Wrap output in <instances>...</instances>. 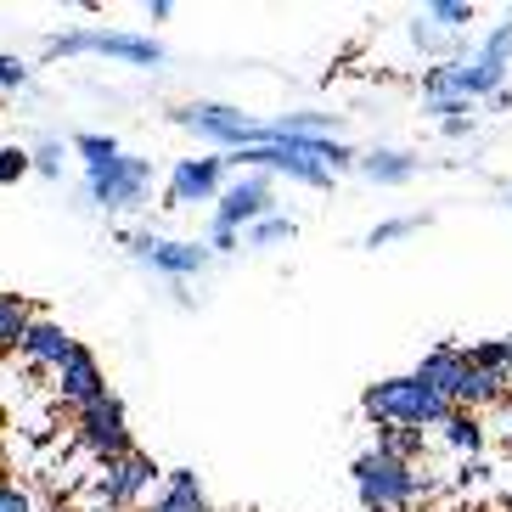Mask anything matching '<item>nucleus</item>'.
<instances>
[{
	"instance_id": "nucleus-12",
	"label": "nucleus",
	"mask_w": 512,
	"mask_h": 512,
	"mask_svg": "<svg viewBox=\"0 0 512 512\" xmlns=\"http://www.w3.org/2000/svg\"><path fill=\"white\" fill-rule=\"evenodd\" d=\"M51 377H57V400H62V406H74V411H85V406H96L102 394H113V389H107L102 361H96L85 344L68 349V361H62Z\"/></svg>"
},
{
	"instance_id": "nucleus-33",
	"label": "nucleus",
	"mask_w": 512,
	"mask_h": 512,
	"mask_svg": "<svg viewBox=\"0 0 512 512\" xmlns=\"http://www.w3.org/2000/svg\"><path fill=\"white\" fill-rule=\"evenodd\" d=\"M507 507H512V490H507Z\"/></svg>"
},
{
	"instance_id": "nucleus-4",
	"label": "nucleus",
	"mask_w": 512,
	"mask_h": 512,
	"mask_svg": "<svg viewBox=\"0 0 512 512\" xmlns=\"http://www.w3.org/2000/svg\"><path fill=\"white\" fill-rule=\"evenodd\" d=\"M175 124H181V130H192L197 141L220 147V158L265 141V119L242 113V107H226V102H186V107H175Z\"/></svg>"
},
{
	"instance_id": "nucleus-16",
	"label": "nucleus",
	"mask_w": 512,
	"mask_h": 512,
	"mask_svg": "<svg viewBox=\"0 0 512 512\" xmlns=\"http://www.w3.org/2000/svg\"><path fill=\"white\" fill-rule=\"evenodd\" d=\"M355 169H361L372 186H406V181H417V158H411V152H400V147L361 152V158H355Z\"/></svg>"
},
{
	"instance_id": "nucleus-29",
	"label": "nucleus",
	"mask_w": 512,
	"mask_h": 512,
	"mask_svg": "<svg viewBox=\"0 0 512 512\" xmlns=\"http://www.w3.org/2000/svg\"><path fill=\"white\" fill-rule=\"evenodd\" d=\"M237 248H242V231L209 226V254H237Z\"/></svg>"
},
{
	"instance_id": "nucleus-11",
	"label": "nucleus",
	"mask_w": 512,
	"mask_h": 512,
	"mask_svg": "<svg viewBox=\"0 0 512 512\" xmlns=\"http://www.w3.org/2000/svg\"><path fill=\"white\" fill-rule=\"evenodd\" d=\"M226 192V158L209 152V158H181L169 169V209H197V203H214Z\"/></svg>"
},
{
	"instance_id": "nucleus-2",
	"label": "nucleus",
	"mask_w": 512,
	"mask_h": 512,
	"mask_svg": "<svg viewBox=\"0 0 512 512\" xmlns=\"http://www.w3.org/2000/svg\"><path fill=\"white\" fill-rule=\"evenodd\" d=\"M349 479H355L361 512H411L422 496H428V479H422V467L394 462V456H383L377 445H372V451L355 456Z\"/></svg>"
},
{
	"instance_id": "nucleus-14",
	"label": "nucleus",
	"mask_w": 512,
	"mask_h": 512,
	"mask_svg": "<svg viewBox=\"0 0 512 512\" xmlns=\"http://www.w3.org/2000/svg\"><path fill=\"white\" fill-rule=\"evenodd\" d=\"M74 344H79V338L62 327V321L34 316V327H29V338H23V349H17V355H23V366H29V372H57V366L68 361V349H74Z\"/></svg>"
},
{
	"instance_id": "nucleus-25",
	"label": "nucleus",
	"mask_w": 512,
	"mask_h": 512,
	"mask_svg": "<svg viewBox=\"0 0 512 512\" xmlns=\"http://www.w3.org/2000/svg\"><path fill=\"white\" fill-rule=\"evenodd\" d=\"M29 164H34V175H46V181H62V164H68V152H62V141H34L29 147Z\"/></svg>"
},
{
	"instance_id": "nucleus-28",
	"label": "nucleus",
	"mask_w": 512,
	"mask_h": 512,
	"mask_svg": "<svg viewBox=\"0 0 512 512\" xmlns=\"http://www.w3.org/2000/svg\"><path fill=\"white\" fill-rule=\"evenodd\" d=\"M0 512H34V496L17 479H0Z\"/></svg>"
},
{
	"instance_id": "nucleus-26",
	"label": "nucleus",
	"mask_w": 512,
	"mask_h": 512,
	"mask_svg": "<svg viewBox=\"0 0 512 512\" xmlns=\"http://www.w3.org/2000/svg\"><path fill=\"white\" fill-rule=\"evenodd\" d=\"M23 175H34L29 147H0V186H17Z\"/></svg>"
},
{
	"instance_id": "nucleus-19",
	"label": "nucleus",
	"mask_w": 512,
	"mask_h": 512,
	"mask_svg": "<svg viewBox=\"0 0 512 512\" xmlns=\"http://www.w3.org/2000/svg\"><path fill=\"white\" fill-rule=\"evenodd\" d=\"M34 327V304L23 293H0V355H17Z\"/></svg>"
},
{
	"instance_id": "nucleus-34",
	"label": "nucleus",
	"mask_w": 512,
	"mask_h": 512,
	"mask_svg": "<svg viewBox=\"0 0 512 512\" xmlns=\"http://www.w3.org/2000/svg\"><path fill=\"white\" fill-rule=\"evenodd\" d=\"M507 203H512V192H507Z\"/></svg>"
},
{
	"instance_id": "nucleus-31",
	"label": "nucleus",
	"mask_w": 512,
	"mask_h": 512,
	"mask_svg": "<svg viewBox=\"0 0 512 512\" xmlns=\"http://www.w3.org/2000/svg\"><path fill=\"white\" fill-rule=\"evenodd\" d=\"M141 12H147V23H164V17L175 12V6H169V0H147V6H141Z\"/></svg>"
},
{
	"instance_id": "nucleus-18",
	"label": "nucleus",
	"mask_w": 512,
	"mask_h": 512,
	"mask_svg": "<svg viewBox=\"0 0 512 512\" xmlns=\"http://www.w3.org/2000/svg\"><path fill=\"white\" fill-rule=\"evenodd\" d=\"M406 34H411V46H417L422 57H434V68H439V62H462L467 51H473L467 34H445V29H434V23H422V17H411Z\"/></svg>"
},
{
	"instance_id": "nucleus-20",
	"label": "nucleus",
	"mask_w": 512,
	"mask_h": 512,
	"mask_svg": "<svg viewBox=\"0 0 512 512\" xmlns=\"http://www.w3.org/2000/svg\"><path fill=\"white\" fill-rule=\"evenodd\" d=\"M417 17H422V23H434V29H445V34H467L473 6H467V0H428Z\"/></svg>"
},
{
	"instance_id": "nucleus-3",
	"label": "nucleus",
	"mask_w": 512,
	"mask_h": 512,
	"mask_svg": "<svg viewBox=\"0 0 512 512\" xmlns=\"http://www.w3.org/2000/svg\"><path fill=\"white\" fill-rule=\"evenodd\" d=\"M46 57H113L124 68H158L164 46L152 34H130V29H68L57 40H46Z\"/></svg>"
},
{
	"instance_id": "nucleus-15",
	"label": "nucleus",
	"mask_w": 512,
	"mask_h": 512,
	"mask_svg": "<svg viewBox=\"0 0 512 512\" xmlns=\"http://www.w3.org/2000/svg\"><path fill=\"white\" fill-rule=\"evenodd\" d=\"M141 512H214V507H209V490H203V479H197L192 467H169L158 496Z\"/></svg>"
},
{
	"instance_id": "nucleus-21",
	"label": "nucleus",
	"mask_w": 512,
	"mask_h": 512,
	"mask_svg": "<svg viewBox=\"0 0 512 512\" xmlns=\"http://www.w3.org/2000/svg\"><path fill=\"white\" fill-rule=\"evenodd\" d=\"M377 451L394 456V462H411V467H417L422 451H428V434H411V428H383V434H377Z\"/></svg>"
},
{
	"instance_id": "nucleus-17",
	"label": "nucleus",
	"mask_w": 512,
	"mask_h": 512,
	"mask_svg": "<svg viewBox=\"0 0 512 512\" xmlns=\"http://www.w3.org/2000/svg\"><path fill=\"white\" fill-rule=\"evenodd\" d=\"M439 445H445V451H456V456H467V462H479V451H484L479 411H462V406L445 411V422H439Z\"/></svg>"
},
{
	"instance_id": "nucleus-10",
	"label": "nucleus",
	"mask_w": 512,
	"mask_h": 512,
	"mask_svg": "<svg viewBox=\"0 0 512 512\" xmlns=\"http://www.w3.org/2000/svg\"><path fill=\"white\" fill-rule=\"evenodd\" d=\"M265 214H276L271 175H237V181H226V192L214 197V226H226V231H248Z\"/></svg>"
},
{
	"instance_id": "nucleus-1",
	"label": "nucleus",
	"mask_w": 512,
	"mask_h": 512,
	"mask_svg": "<svg viewBox=\"0 0 512 512\" xmlns=\"http://www.w3.org/2000/svg\"><path fill=\"white\" fill-rule=\"evenodd\" d=\"M361 411L377 422V428H411V434H428L445 422V400H439L417 372H400V377H383L361 394Z\"/></svg>"
},
{
	"instance_id": "nucleus-22",
	"label": "nucleus",
	"mask_w": 512,
	"mask_h": 512,
	"mask_svg": "<svg viewBox=\"0 0 512 512\" xmlns=\"http://www.w3.org/2000/svg\"><path fill=\"white\" fill-rule=\"evenodd\" d=\"M74 152H79V164H85V175H91V169H107L113 164V158H119V141L113 136H96V130H79L74 136Z\"/></svg>"
},
{
	"instance_id": "nucleus-35",
	"label": "nucleus",
	"mask_w": 512,
	"mask_h": 512,
	"mask_svg": "<svg viewBox=\"0 0 512 512\" xmlns=\"http://www.w3.org/2000/svg\"><path fill=\"white\" fill-rule=\"evenodd\" d=\"M507 394H512V383H507Z\"/></svg>"
},
{
	"instance_id": "nucleus-5",
	"label": "nucleus",
	"mask_w": 512,
	"mask_h": 512,
	"mask_svg": "<svg viewBox=\"0 0 512 512\" xmlns=\"http://www.w3.org/2000/svg\"><path fill=\"white\" fill-rule=\"evenodd\" d=\"M158 479H164V467L147 451H130L119 462H102V473L91 479V496L102 512H141V501L158 496Z\"/></svg>"
},
{
	"instance_id": "nucleus-30",
	"label": "nucleus",
	"mask_w": 512,
	"mask_h": 512,
	"mask_svg": "<svg viewBox=\"0 0 512 512\" xmlns=\"http://www.w3.org/2000/svg\"><path fill=\"white\" fill-rule=\"evenodd\" d=\"M473 124H479V119L467 113V119H445V124H439V130H445V136H451V141H462V136H473Z\"/></svg>"
},
{
	"instance_id": "nucleus-32",
	"label": "nucleus",
	"mask_w": 512,
	"mask_h": 512,
	"mask_svg": "<svg viewBox=\"0 0 512 512\" xmlns=\"http://www.w3.org/2000/svg\"><path fill=\"white\" fill-rule=\"evenodd\" d=\"M0 445H6V434H0ZM0 462H6V456H0Z\"/></svg>"
},
{
	"instance_id": "nucleus-27",
	"label": "nucleus",
	"mask_w": 512,
	"mask_h": 512,
	"mask_svg": "<svg viewBox=\"0 0 512 512\" xmlns=\"http://www.w3.org/2000/svg\"><path fill=\"white\" fill-rule=\"evenodd\" d=\"M23 85H29V62L6 51V57H0V91H23Z\"/></svg>"
},
{
	"instance_id": "nucleus-13",
	"label": "nucleus",
	"mask_w": 512,
	"mask_h": 512,
	"mask_svg": "<svg viewBox=\"0 0 512 512\" xmlns=\"http://www.w3.org/2000/svg\"><path fill=\"white\" fill-rule=\"evenodd\" d=\"M467 366H473V355H467L462 344H434L417 361V377L445 400V406H456V394H462V383H467Z\"/></svg>"
},
{
	"instance_id": "nucleus-6",
	"label": "nucleus",
	"mask_w": 512,
	"mask_h": 512,
	"mask_svg": "<svg viewBox=\"0 0 512 512\" xmlns=\"http://www.w3.org/2000/svg\"><path fill=\"white\" fill-rule=\"evenodd\" d=\"M147 192H152V158H136V152H119L107 169H91V175H85V197L107 214L141 209Z\"/></svg>"
},
{
	"instance_id": "nucleus-7",
	"label": "nucleus",
	"mask_w": 512,
	"mask_h": 512,
	"mask_svg": "<svg viewBox=\"0 0 512 512\" xmlns=\"http://www.w3.org/2000/svg\"><path fill=\"white\" fill-rule=\"evenodd\" d=\"M74 439H79V451L96 456V462H119V456L136 451V439H130V411H124L119 394H102L96 406L74 411Z\"/></svg>"
},
{
	"instance_id": "nucleus-24",
	"label": "nucleus",
	"mask_w": 512,
	"mask_h": 512,
	"mask_svg": "<svg viewBox=\"0 0 512 512\" xmlns=\"http://www.w3.org/2000/svg\"><path fill=\"white\" fill-rule=\"evenodd\" d=\"M417 214H394V220H377L372 231H366V248H389V242H406V237H417Z\"/></svg>"
},
{
	"instance_id": "nucleus-23",
	"label": "nucleus",
	"mask_w": 512,
	"mask_h": 512,
	"mask_svg": "<svg viewBox=\"0 0 512 512\" xmlns=\"http://www.w3.org/2000/svg\"><path fill=\"white\" fill-rule=\"evenodd\" d=\"M293 220H287V214H265V220H259V226H248L242 231V242H248V248H276V242H293Z\"/></svg>"
},
{
	"instance_id": "nucleus-8",
	"label": "nucleus",
	"mask_w": 512,
	"mask_h": 512,
	"mask_svg": "<svg viewBox=\"0 0 512 512\" xmlns=\"http://www.w3.org/2000/svg\"><path fill=\"white\" fill-rule=\"evenodd\" d=\"M130 254H136V265H147V271L169 276V282H192V276H203L214 265L209 242H186V237H158V231H130Z\"/></svg>"
},
{
	"instance_id": "nucleus-9",
	"label": "nucleus",
	"mask_w": 512,
	"mask_h": 512,
	"mask_svg": "<svg viewBox=\"0 0 512 512\" xmlns=\"http://www.w3.org/2000/svg\"><path fill=\"white\" fill-rule=\"evenodd\" d=\"M507 68H512V12L501 17L496 29L484 34V40L467 51L462 62H456V74H462L467 96H473V102H484V96L507 91Z\"/></svg>"
}]
</instances>
